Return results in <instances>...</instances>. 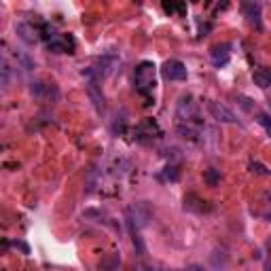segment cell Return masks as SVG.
<instances>
[{
	"mask_svg": "<svg viewBox=\"0 0 271 271\" xmlns=\"http://www.w3.org/2000/svg\"><path fill=\"white\" fill-rule=\"evenodd\" d=\"M134 83L142 96H148L155 89V85H157V66L148 59L140 62L134 72Z\"/></svg>",
	"mask_w": 271,
	"mask_h": 271,
	"instance_id": "obj_1",
	"label": "cell"
},
{
	"mask_svg": "<svg viewBox=\"0 0 271 271\" xmlns=\"http://www.w3.org/2000/svg\"><path fill=\"white\" fill-rule=\"evenodd\" d=\"M205 108H208L210 117H212L214 121H218V123H227V125L239 123L237 114L231 110V108H227L225 104H221V102H216V100H205Z\"/></svg>",
	"mask_w": 271,
	"mask_h": 271,
	"instance_id": "obj_2",
	"label": "cell"
},
{
	"mask_svg": "<svg viewBox=\"0 0 271 271\" xmlns=\"http://www.w3.org/2000/svg\"><path fill=\"white\" fill-rule=\"evenodd\" d=\"M176 119L178 123L183 125H191L193 121L197 119V104L193 102V96H183L178 100V104H176Z\"/></svg>",
	"mask_w": 271,
	"mask_h": 271,
	"instance_id": "obj_3",
	"label": "cell"
},
{
	"mask_svg": "<svg viewBox=\"0 0 271 271\" xmlns=\"http://www.w3.org/2000/svg\"><path fill=\"white\" fill-rule=\"evenodd\" d=\"M150 208H148V203L146 201H138V203H132L130 208H127V221L134 223L138 229L140 227H146L148 221H150Z\"/></svg>",
	"mask_w": 271,
	"mask_h": 271,
	"instance_id": "obj_4",
	"label": "cell"
},
{
	"mask_svg": "<svg viewBox=\"0 0 271 271\" xmlns=\"http://www.w3.org/2000/svg\"><path fill=\"white\" fill-rule=\"evenodd\" d=\"M161 74L165 81H185L187 79V66L180 59H165L161 66Z\"/></svg>",
	"mask_w": 271,
	"mask_h": 271,
	"instance_id": "obj_5",
	"label": "cell"
},
{
	"mask_svg": "<svg viewBox=\"0 0 271 271\" xmlns=\"http://www.w3.org/2000/svg\"><path fill=\"white\" fill-rule=\"evenodd\" d=\"M51 53H74V38L68 34H57L53 41L47 43Z\"/></svg>",
	"mask_w": 271,
	"mask_h": 271,
	"instance_id": "obj_6",
	"label": "cell"
},
{
	"mask_svg": "<svg viewBox=\"0 0 271 271\" xmlns=\"http://www.w3.org/2000/svg\"><path fill=\"white\" fill-rule=\"evenodd\" d=\"M15 32H17V36L21 38L25 45H36L38 38H41V28H34V25L28 23V21L17 23L15 25Z\"/></svg>",
	"mask_w": 271,
	"mask_h": 271,
	"instance_id": "obj_7",
	"label": "cell"
},
{
	"mask_svg": "<svg viewBox=\"0 0 271 271\" xmlns=\"http://www.w3.org/2000/svg\"><path fill=\"white\" fill-rule=\"evenodd\" d=\"M229 59H231V45H229V43L216 45V47L210 51V62H212V66H216V68L227 66Z\"/></svg>",
	"mask_w": 271,
	"mask_h": 271,
	"instance_id": "obj_8",
	"label": "cell"
},
{
	"mask_svg": "<svg viewBox=\"0 0 271 271\" xmlns=\"http://www.w3.org/2000/svg\"><path fill=\"white\" fill-rule=\"evenodd\" d=\"M119 64V57L114 55V53H106L104 57H100L98 59V66L94 68V72L98 74V79L102 81V79H106V76L114 70V66H117Z\"/></svg>",
	"mask_w": 271,
	"mask_h": 271,
	"instance_id": "obj_9",
	"label": "cell"
},
{
	"mask_svg": "<svg viewBox=\"0 0 271 271\" xmlns=\"http://www.w3.org/2000/svg\"><path fill=\"white\" fill-rule=\"evenodd\" d=\"M30 94H32L36 100H47L51 94L57 96V89H55L53 85L43 83V81H34V83H30Z\"/></svg>",
	"mask_w": 271,
	"mask_h": 271,
	"instance_id": "obj_10",
	"label": "cell"
},
{
	"mask_svg": "<svg viewBox=\"0 0 271 271\" xmlns=\"http://www.w3.org/2000/svg\"><path fill=\"white\" fill-rule=\"evenodd\" d=\"M242 9H244L248 21L254 25V28H256V30H263V23H261V5H259V3H246Z\"/></svg>",
	"mask_w": 271,
	"mask_h": 271,
	"instance_id": "obj_11",
	"label": "cell"
},
{
	"mask_svg": "<svg viewBox=\"0 0 271 271\" xmlns=\"http://www.w3.org/2000/svg\"><path fill=\"white\" fill-rule=\"evenodd\" d=\"M136 134H140L138 138L142 140V136H146V138H157L159 134H161V130H159V125L155 123L153 119H146L142 125H138V130H136Z\"/></svg>",
	"mask_w": 271,
	"mask_h": 271,
	"instance_id": "obj_12",
	"label": "cell"
},
{
	"mask_svg": "<svg viewBox=\"0 0 271 271\" xmlns=\"http://www.w3.org/2000/svg\"><path fill=\"white\" fill-rule=\"evenodd\" d=\"M252 81H254V85H259L261 89H269V87H271V72H269V70H265V68L254 70Z\"/></svg>",
	"mask_w": 271,
	"mask_h": 271,
	"instance_id": "obj_13",
	"label": "cell"
},
{
	"mask_svg": "<svg viewBox=\"0 0 271 271\" xmlns=\"http://www.w3.org/2000/svg\"><path fill=\"white\" fill-rule=\"evenodd\" d=\"M127 229H130L132 242H134V246L138 248V252H140V254H144V242H142V237H140V229H138L134 223H130V221H127Z\"/></svg>",
	"mask_w": 271,
	"mask_h": 271,
	"instance_id": "obj_14",
	"label": "cell"
},
{
	"mask_svg": "<svg viewBox=\"0 0 271 271\" xmlns=\"http://www.w3.org/2000/svg\"><path fill=\"white\" fill-rule=\"evenodd\" d=\"M203 180H205V183H208L210 187H216L218 183H221V172H218V170H208V172L203 174Z\"/></svg>",
	"mask_w": 271,
	"mask_h": 271,
	"instance_id": "obj_15",
	"label": "cell"
},
{
	"mask_svg": "<svg viewBox=\"0 0 271 271\" xmlns=\"http://www.w3.org/2000/svg\"><path fill=\"white\" fill-rule=\"evenodd\" d=\"M250 172L261 174V176H271V170H269V167H265V165L259 163V161H250Z\"/></svg>",
	"mask_w": 271,
	"mask_h": 271,
	"instance_id": "obj_16",
	"label": "cell"
},
{
	"mask_svg": "<svg viewBox=\"0 0 271 271\" xmlns=\"http://www.w3.org/2000/svg\"><path fill=\"white\" fill-rule=\"evenodd\" d=\"M256 121H259L267 132H271V114H267V112H256Z\"/></svg>",
	"mask_w": 271,
	"mask_h": 271,
	"instance_id": "obj_17",
	"label": "cell"
},
{
	"mask_svg": "<svg viewBox=\"0 0 271 271\" xmlns=\"http://www.w3.org/2000/svg\"><path fill=\"white\" fill-rule=\"evenodd\" d=\"M13 248L21 250L23 254H30V248H28V244H25V242H19V239H15V242H13Z\"/></svg>",
	"mask_w": 271,
	"mask_h": 271,
	"instance_id": "obj_18",
	"label": "cell"
},
{
	"mask_svg": "<svg viewBox=\"0 0 271 271\" xmlns=\"http://www.w3.org/2000/svg\"><path fill=\"white\" fill-rule=\"evenodd\" d=\"M265 271H271V239L267 244V259H265Z\"/></svg>",
	"mask_w": 271,
	"mask_h": 271,
	"instance_id": "obj_19",
	"label": "cell"
},
{
	"mask_svg": "<svg viewBox=\"0 0 271 271\" xmlns=\"http://www.w3.org/2000/svg\"><path fill=\"white\" fill-rule=\"evenodd\" d=\"M174 271H205L201 265H187V267H183V269H174Z\"/></svg>",
	"mask_w": 271,
	"mask_h": 271,
	"instance_id": "obj_20",
	"label": "cell"
},
{
	"mask_svg": "<svg viewBox=\"0 0 271 271\" xmlns=\"http://www.w3.org/2000/svg\"><path fill=\"white\" fill-rule=\"evenodd\" d=\"M134 271H153V267H148V265H136Z\"/></svg>",
	"mask_w": 271,
	"mask_h": 271,
	"instance_id": "obj_21",
	"label": "cell"
},
{
	"mask_svg": "<svg viewBox=\"0 0 271 271\" xmlns=\"http://www.w3.org/2000/svg\"><path fill=\"white\" fill-rule=\"evenodd\" d=\"M267 134H269V138H271V132H267Z\"/></svg>",
	"mask_w": 271,
	"mask_h": 271,
	"instance_id": "obj_22",
	"label": "cell"
}]
</instances>
